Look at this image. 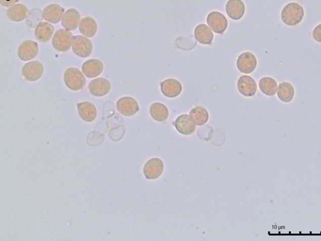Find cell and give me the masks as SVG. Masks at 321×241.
Returning <instances> with one entry per match:
<instances>
[{"mask_svg": "<svg viewBox=\"0 0 321 241\" xmlns=\"http://www.w3.org/2000/svg\"><path fill=\"white\" fill-rule=\"evenodd\" d=\"M304 11L303 7L298 3L287 4L283 9L282 20L285 25L293 27L298 25L303 20Z\"/></svg>", "mask_w": 321, "mask_h": 241, "instance_id": "1", "label": "cell"}, {"mask_svg": "<svg viewBox=\"0 0 321 241\" xmlns=\"http://www.w3.org/2000/svg\"><path fill=\"white\" fill-rule=\"evenodd\" d=\"M63 79L66 87L75 91H81L86 82L84 75L76 68H67L64 73Z\"/></svg>", "mask_w": 321, "mask_h": 241, "instance_id": "2", "label": "cell"}, {"mask_svg": "<svg viewBox=\"0 0 321 241\" xmlns=\"http://www.w3.org/2000/svg\"><path fill=\"white\" fill-rule=\"evenodd\" d=\"M73 40V34L70 30L60 28L55 33L52 41V46L59 53H66L72 46Z\"/></svg>", "mask_w": 321, "mask_h": 241, "instance_id": "3", "label": "cell"}, {"mask_svg": "<svg viewBox=\"0 0 321 241\" xmlns=\"http://www.w3.org/2000/svg\"><path fill=\"white\" fill-rule=\"evenodd\" d=\"M71 48L75 55L79 58H87L91 56L92 53V42L91 40L83 35H77L73 37Z\"/></svg>", "mask_w": 321, "mask_h": 241, "instance_id": "4", "label": "cell"}, {"mask_svg": "<svg viewBox=\"0 0 321 241\" xmlns=\"http://www.w3.org/2000/svg\"><path fill=\"white\" fill-rule=\"evenodd\" d=\"M44 68L39 61H33L26 63L22 68L21 74L26 80L29 82H35L42 77Z\"/></svg>", "mask_w": 321, "mask_h": 241, "instance_id": "5", "label": "cell"}, {"mask_svg": "<svg viewBox=\"0 0 321 241\" xmlns=\"http://www.w3.org/2000/svg\"><path fill=\"white\" fill-rule=\"evenodd\" d=\"M164 164L162 160L158 158H152L147 161L144 167V173L146 178L151 180L157 179L162 175Z\"/></svg>", "mask_w": 321, "mask_h": 241, "instance_id": "6", "label": "cell"}, {"mask_svg": "<svg viewBox=\"0 0 321 241\" xmlns=\"http://www.w3.org/2000/svg\"><path fill=\"white\" fill-rule=\"evenodd\" d=\"M207 23L216 34H222L226 30L228 22L223 14L217 11L211 12L207 17Z\"/></svg>", "mask_w": 321, "mask_h": 241, "instance_id": "7", "label": "cell"}, {"mask_svg": "<svg viewBox=\"0 0 321 241\" xmlns=\"http://www.w3.org/2000/svg\"><path fill=\"white\" fill-rule=\"evenodd\" d=\"M111 84L109 80L104 77L96 78L88 85V90L93 96L101 98L110 91Z\"/></svg>", "mask_w": 321, "mask_h": 241, "instance_id": "8", "label": "cell"}, {"mask_svg": "<svg viewBox=\"0 0 321 241\" xmlns=\"http://www.w3.org/2000/svg\"><path fill=\"white\" fill-rule=\"evenodd\" d=\"M175 127L179 133L185 136H190L196 131V122L191 116L184 114L179 116L174 123Z\"/></svg>", "mask_w": 321, "mask_h": 241, "instance_id": "9", "label": "cell"}, {"mask_svg": "<svg viewBox=\"0 0 321 241\" xmlns=\"http://www.w3.org/2000/svg\"><path fill=\"white\" fill-rule=\"evenodd\" d=\"M118 112L125 117H132L139 111V106L134 99L123 97L116 103Z\"/></svg>", "mask_w": 321, "mask_h": 241, "instance_id": "10", "label": "cell"}, {"mask_svg": "<svg viewBox=\"0 0 321 241\" xmlns=\"http://www.w3.org/2000/svg\"><path fill=\"white\" fill-rule=\"evenodd\" d=\"M39 51L36 42L26 40L21 42L18 49V56L21 61H28L34 60Z\"/></svg>", "mask_w": 321, "mask_h": 241, "instance_id": "11", "label": "cell"}, {"mask_svg": "<svg viewBox=\"0 0 321 241\" xmlns=\"http://www.w3.org/2000/svg\"><path fill=\"white\" fill-rule=\"evenodd\" d=\"M257 60L255 56L251 53H244L239 57L237 68L240 72L245 74H251L256 70Z\"/></svg>", "mask_w": 321, "mask_h": 241, "instance_id": "12", "label": "cell"}, {"mask_svg": "<svg viewBox=\"0 0 321 241\" xmlns=\"http://www.w3.org/2000/svg\"><path fill=\"white\" fill-rule=\"evenodd\" d=\"M64 9L58 4H51L42 11V18L47 22L57 24L63 18Z\"/></svg>", "mask_w": 321, "mask_h": 241, "instance_id": "13", "label": "cell"}, {"mask_svg": "<svg viewBox=\"0 0 321 241\" xmlns=\"http://www.w3.org/2000/svg\"><path fill=\"white\" fill-rule=\"evenodd\" d=\"M81 70L85 77L93 79L99 76L103 72L104 64L97 59H91L82 64Z\"/></svg>", "mask_w": 321, "mask_h": 241, "instance_id": "14", "label": "cell"}, {"mask_svg": "<svg viewBox=\"0 0 321 241\" xmlns=\"http://www.w3.org/2000/svg\"><path fill=\"white\" fill-rule=\"evenodd\" d=\"M237 86L240 93L247 98L253 97L256 93V82L253 78L250 76L243 75L240 77L238 80Z\"/></svg>", "mask_w": 321, "mask_h": 241, "instance_id": "15", "label": "cell"}, {"mask_svg": "<svg viewBox=\"0 0 321 241\" xmlns=\"http://www.w3.org/2000/svg\"><path fill=\"white\" fill-rule=\"evenodd\" d=\"M182 87L179 80L168 79L161 84V91L168 98H175L181 93Z\"/></svg>", "mask_w": 321, "mask_h": 241, "instance_id": "16", "label": "cell"}, {"mask_svg": "<svg viewBox=\"0 0 321 241\" xmlns=\"http://www.w3.org/2000/svg\"><path fill=\"white\" fill-rule=\"evenodd\" d=\"M80 14L75 9H70L64 14L61 25L65 29L72 31L77 29L80 24Z\"/></svg>", "mask_w": 321, "mask_h": 241, "instance_id": "17", "label": "cell"}, {"mask_svg": "<svg viewBox=\"0 0 321 241\" xmlns=\"http://www.w3.org/2000/svg\"><path fill=\"white\" fill-rule=\"evenodd\" d=\"M228 16L234 20H239L243 17L246 6L242 0H229L225 6Z\"/></svg>", "mask_w": 321, "mask_h": 241, "instance_id": "18", "label": "cell"}, {"mask_svg": "<svg viewBox=\"0 0 321 241\" xmlns=\"http://www.w3.org/2000/svg\"><path fill=\"white\" fill-rule=\"evenodd\" d=\"M78 115L86 122H91L96 119L97 115V108L94 104L89 102H82L77 105Z\"/></svg>", "mask_w": 321, "mask_h": 241, "instance_id": "19", "label": "cell"}, {"mask_svg": "<svg viewBox=\"0 0 321 241\" xmlns=\"http://www.w3.org/2000/svg\"><path fill=\"white\" fill-rule=\"evenodd\" d=\"M28 11L25 5L17 4L9 7L6 12L7 18L14 22H20L27 17Z\"/></svg>", "mask_w": 321, "mask_h": 241, "instance_id": "20", "label": "cell"}, {"mask_svg": "<svg viewBox=\"0 0 321 241\" xmlns=\"http://www.w3.org/2000/svg\"><path fill=\"white\" fill-rule=\"evenodd\" d=\"M54 33L53 25L47 22H41L37 25L35 29V37L37 41L42 43L49 42Z\"/></svg>", "mask_w": 321, "mask_h": 241, "instance_id": "21", "label": "cell"}, {"mask_svg": "<svg viewBox=\"0 0 321 241\" xmlns=\"http://www.w3.org/2000/svg\"><path fill=\"white\" fill-rule=\"evenodd\" d=\"M195 37L199 43L210 44L213 41L214 34L210 27L205 24H200L195 29Z\"/></svg>", "mask_w": 321, "mask_h": 241, "instance_id": "22", "label": "cell"}, {"mask_svg": "<svg viewBox=\"0 0 321 241\" xmlns=\"http://www.w3.org/2000/svg\"><path fill=\"white\" fill-rule=\"evenodd\" d=\"M149 112L152 119L161 123L165 122L169 115L167 107L160 103L152 104L150 107Z\"/></svg>", "mask_w": 321, "mask_h": 241, "instance_id": "23", "label": "cell"}, {"mask_svg": "<svg viewBox=\"0 0 321 241\" xmlns=\"http://www.w3.org/2000/svg\"><path fill=\"white\" fill-rule=\"evenodd\" d=\"M79 32L85 37H94L97 32V23L94 18L86 16L83 18L79 24Z\"/></svg>", "mask_w": 321, "mask_h": 241, "instance_id": "24", "label": "cell"}, {"mask_svg": "<svg viewBox=\"0 0 321 241\" xmlns=\"http://www.w3.org/2000/svg\"><path fill=\"white\" fill-rule=\"evenodd\" d=\"M277 94L281 101L285 103H290L294 98V87L290 82H283L278 86Z\"/></svg>", "mask_w": 321, "mask_h": 241, "instance_id": "25", "label": "cell"}, {"mask_svg": "<svg viewBox=\"0 0 321 241\" xmlns=\"http://www.w3.org/2000/svg\"><path fill=\"white\" fill-rule=\"evenodd\" d=\"M259 87L261 92L267 96H274L278 90L277 82L268 77H263L260 80Z\"/></svg>", "mask_w": 321, "mask_h": 241, "instance_id": "26", "label": "cell"}, {"mask_svg": "<svg viewBox=\"0 0 321 241\" xmlns=\"http://www.w3.org/2000/svg\"><path fill=\"white\" fill-rule=\"evenodd\" d=\"M193 120L198 126L205 124L209 119V113L206 108L202 106H196L192 109L190 112Z\"/></svg>", "mask_w": 321, "mask_h": 241, "instance_id": "27", "label": "cell"}, {"mask_svg": "<svg viewBox=\"0 0 321 241\" xmlns=\"http://www.w3.org/2000/svg\"><path fill=\"white\" fill-rule=\"evenodd\" d=\"M313 37L316 41L321 42V24L317 26L313 30Z\"/></svg>", "mask_w": 321, "mask_h": 241, "instance_id": "28", "label": "cell"}, {"mask_svg": "<svg viewBox=\"0 0 321 241\" xmlns=\"http://www.w3.org/2000/svg\"><path fill=\"white\" fill-rule=\"evenodd\" d=\"M18 2L19 0H0V4L5 7H11Z\"/></svg>", "mask_w": 321, "mask_h": 241, "instance_id": "29", "label": "cell"}]
</instances>
